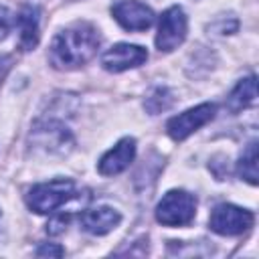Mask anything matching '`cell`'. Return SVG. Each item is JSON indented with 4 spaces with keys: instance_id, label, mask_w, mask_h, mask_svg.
I'll return each instance as SVG.
<instances>
[{
    "instance_id": "cell-1",
    "label": "cell",
    "mask_w": 259,
    "mask_h": 259,
    "mask_svg": "<svg viewBox=\"0 0 259 259\" xmlns=\"http://www.w3.org/2000/svg\"><path fill=\"white\" fill-rule=\"evenodd\" d=\"M99 34L89 22H75L61 30L49 49V61L57 69H75L91 61L99 49Z\"/></svg>"
},
{
    "instance_id": "cell-2",
    "label": "cell",
    "mask_w": 259,
    "mask_h": 259,
    "mask_svg": "<svg viewBox=\"0 0 259 259\" xmlns=\"http://www.w3.org/2000/svg\"><path fill=\"white\" fill-rule=\"evenodd\" d=\"M73 196H75V182L69 178H57L32 186L26 194V204L30 210L38 214H49L67 200H71Z\"/></svg>"
},
{
    "instance_id": "cell-3",
    "label": "cell",
    "mask_w": 259,
    "mask_h": 259,
    "mask_svg": "<svg viewBox=\"0 0 259 259\" xmlns=\"http://www.w3.org/2000/svg\"><path fill=\"white\" fill-rule=\"evenodd\" d=\"M196 198L186 190H170L156 206L158 223L166 227H184L194 219Z\"/></svg>"
},
{
    "instance_id": "cell-4",
    "label": "cell",
    "mask_w": 259,
    "mask_h": 259,
    "mask_svg": "<svg viewBox=\"0 0 259 259\" xmlns=\"http://www.w3.org/2000/svg\"><path fill=\"white\" fill-rule=\"evenodd\" d=\"M253 221H255V217L251 210L241 208L237 204L223 202V204L214 206V210L210 212L208 227L217 235L233 237V235H241V233L249 231L253 227Z\"/></svg>"
},
{
    "instance_id": "cell-5",
    "label": "cell",
    "mask_w": 259,
    "mask_h": 259,
    "mask_svg": "<svg viewBox=\"0 0 259 259\" xmlns=\"http://www.w3.org/2000/svg\"><path fill=\"white\" fill-rule=\"evenodd\" d=\"M188 30V20L186 14L180 6H170L162 12L160 24H158V34H156V47L162 53L174 51L182 40L186 38Z\"/></svg>"
},
{
    "instance_id": "cell-6",
    "label": "cell",
    "mask_w": 259,
    "mask_h": 259,
    "mask_svg": "<svg viewBox=\"0 0 259 259\" xmlns=\"http://www.w3.org/2000/svg\"><path fill=\"white\" fill-rule=\"evenodd\" d=\"M214 111H217V107L212 103H200L196 107H190V109L174 115L168 121V125H166L168 136L172 140H176V142L188 138L192 132H196L198 127H202L204 123H208L214 117Z\"/></svg>"
},
{
    "instance_id": "cell-7",
    "label": "cell",
    "mask_w": 259,
    "mask_h": 259,
    "mask_svg": "<svg viewBox=\"0 0 259 259\" xmlns=\"http://www.w3.org/2000/svg\"><path fill=\"white\" fill-rule=\"evenodd\" d=\"M146 59H148V51L144 47L130 45V42H117L103 53L101 65H103V69H107L111 73H121L125 69L140 67L142 63H146Z\"/></svg>"
},
{
    "instance_id": "cell-8",
    "label": "cell",
    "mask_w": 259,
    "mask_h": 259,
    "mask_svg": "<svg viewBox=\"0 0 259 259\" xmlns=\"http://www.w3.org/2000/svg\"><path fill=\"white\" fill-rule=\"evenodd\" d=\"M113 18L125 30H146L154 22V12L140 0H121L111 8Z\"/></svg>"
},
{
    "instance_id": "cell-9",
    "label": "cell",
    "mask_w": 259,
    "mask_h": 259,
    "mask_svg": "<svg viewBox=\"0 0 259 259\" xmlns=\"http://www.w3.org/2000/svg\"><path fill=\"white\" fill-rule=\"evenodd\" d=\"M136 156V140L134 138H121L111 150H107L99 160V172L103 176H113L123 172Z\"/></svg>"
},
{
    "instance_id": "cell-10",
    "label": "cell",
    "mask_w": 259,
    "mask_h": 259,
    "mask_svg": "<svg viewBox=\"0 0 259 259\" xmlns=\"http://www.w3.org/2000/svg\"><path fill=\"white\" fill-rule=\"evenodd\" d=\"M79 221H81V227L87 233H91V235H107L109 231H113L119 225L121 217L111 206H95V208L83 210Z\"/></svg>"
},
{
    "instance_id": "cell-11",
    "label": "cell",
    "mask_w": 259,
    "mask_h": 259,
    "mask_svg": "<svg viewBox=\"0 0 259 259\" xmlns=\"http://www.w3.org/2000/svg\"><path fill=\"white\" fill-rule=\"evenodd\" d=\"M16 22L20 28V47L24 51L34 49L38 42V10L34 6H22Z\"/></svg>"
},
{
    "instance_id": "cell-12",
    "label": "cell",
    "mask_w": 259,
    "mask_h": 259,
    "mask_svg": "<svg viewBox=\"0 0 259 259\" xmlns=\"http://www.w3.org/2000/svg\"><path fill=\"white\" fill-rule=\"evenodd\" d=\"M255 97H257V83H255V75H251L237 83V87L227 97V107H229V111L237 113L243 107L251 105L255 101Z\"/></svg>"
},
{
    "instance_id": "cell-13",
    "label": "cell",
    "mask_w": 259,
    "mask_h": 259,
    "mask_svg": "<svg viewBox=\"0 0 259 259\" xmlns=\"http://www.w3.org/2000/svg\"><path fill=\"white\" fill-rule=\"evenodd\" d=\"M239 176L249 184H257V142L253 140L239 160Z\"/></svg>"
},
{
    "instance_id": "cell-14",
    "label": "cell",
    "mask_w": 259,
    "mask_h": 259,
    "mask_svg": "<svg viewBox=\"0 0 259 259\" xmlns=\"http://www.w3.org/2000/svg\"><path fill=\"white\" fill-rule=\"evenodd\" d=\"M14 22H16V20H14L12 12H10L6 6H0V40L8 36V32H10V28L14 26Z\"/></svg>"
},
{
    "instance_id": "cell-15",
    "label": "cell",
    "mask_w": 259,
    "mask_h": 259,
    "mask_svg": "<svg viewBox=\"0 0 259 259\" xmlns=\"http://www.w3.org/2000/svg\"><path fill=\"white\" fill-rule=\"evenodd\" d=\"M36 255L38 257H63L65 255V249L57 247V245H49V243H42L38 249H36Z\"/></svg>"
},
{
    "instance_id": "cell-16",
    "label": "cell",
    "mask_w": 259,
    "mask_h": 259,
    "mask_svg": "<svg viewBox=\"0 0 259 259\" xmlns=\"http://www.w3.org/2000/svg\"><path fill=\"white\" fill-rule=\"evenodd\" d=\"M67 223H69V214H59V217H55V219L47 225V231H49L51 235H57V233H61V231L65 229Z\"/></svg>"
},
{
    "instance_id": "cell-17",
    "label": "cell",
    "mask_w": 259,
    "mask_h": 259,
    "mask_svg": "<svg viewBox=\"0 0 259 259\" xmlns=\"http://www.w3.org/2000/svg\"><path fill=\"white\" fill-rule=\"evenodd\" d=\"M8 67H10V59H8V57H0V83H2V79L6 77Z\"/></svg>"
}]
</instances>
